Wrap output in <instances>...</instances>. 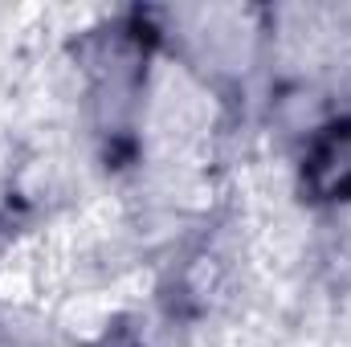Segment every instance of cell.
Returning <instances> with one entry per match:
<instances>
[{
    "instance_id": "cell-1",
    "label": "cell",
    "mask_w": 351,
    "mask_h": 347,
    "mask_svg": "<svg viewBox=\"0 0 351 347\" xmlns=\"http://www.w3.org/2000/svg\"><path fill=\"white\" fill-rule=\"evenodd\" d=\"M306 180L319 196H351V123L331 127L311 160H306Z\"/></svg>"
}]
</instances>
